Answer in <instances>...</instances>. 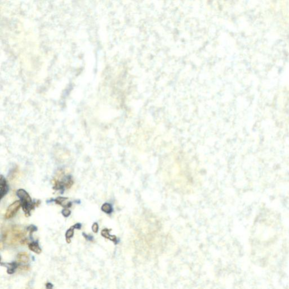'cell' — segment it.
I'll use <instances>...</instances> for the list:
<instances>
[{
  "label": "cell",
  "mask_w": 289,
  "mask_h": 289,
  "mask_svg": "<svg viewBox=\"0 0 289 289\" xmlns=\"http://www.w3.org/2000/svg\"><path fill=\"white\" fill-rule=\"evenodd\" d=\"M25 235L26 232L23 229L18 225H13L2 233L1 242H7L12 245L24 244L27 241Z\"/></svg>",
  "instance_id": "obj_1"
},
{
  "label": "cell",
  "mask_w": 289,
  "mask_h": 289,
  "mask_svg": "<svg viewBox=\"0 0 289 289\" xmlns=\"http://www.w3.org/2000/svg\"><path fill=\"white\" fill-rule=\"evenodd\" d=\"M17 195L21 202L23 210L26 216L28 217L31 215V211L36 207V203H33L31 197L26 191L23 189H20L17 191Z\"/></svg>",
  "instance_id": "obj_2"
},
{
  "label": "cell",
  "mask_w": 289,
  "mask_h": 289,
  "mask_svg": "<svg viewBox=\"0 0 289 289\" xmlns=\"http://www.w3.org/2000/svg\"><path fill=\"white\" fill-rule=\"evenodd\" d=\"M60 175L59 179L56 178L54 180V189L56 190H60L63 191L65 188L70 189L74 181L71 176H65L63 173L62 177H61Z\"/></svg>",
  "instance_id": "obj_3"
},
{
  "label": "cell",
  "mask_w": 289,
  "mask_h": 289,
  "mask_svg": "<svg viewBox=\"0 0 289 289\" xmlns=\"http://www.w3.org/2000/svg\"><path fill=\"white\" fill-rule=\"evenodd\" d=\"M21 206H22L21 200H16L14 202L12 203L6 210L5 218L6 219H9L13 218L17 213Z\"/></svg>",
  "instance_id": "obj_4"
},
{
  "label": "cell",
  "mask_w": 289,
  "mask_h": 289,
  "mask_svg": "<svg viewBox=\"0 0 289 289\" xmlns=\"http://www.w3.org/2000/svg\"><path fill=\"white\" fill-rule=\"evenodd\" d=\"M9 190V187L6 179L2 175L1 176L0 179V199L2 200L3 197L6 195Z\"/></svg>",
  "instance_id": "obj_5"
},
{
  "label": "cell",
  "mask_w": 289,
  "mask_h": 289,
  "mask_svg": "<svg viewBox=\"0 0 289 289\" xmlns=\"http://www.w3.org/2000/svg\"><path fill=\"white\" fill-rule=\"evenodd\" d=\"M57 205H60L64 208H70L72 206V203L69 200L68 198L59 197L54 200Z\"/></svg>",
  "instance_id": "obj_6"
},
{
  "label": "cell",
  "mask_w": 289,
  "mask_h": 289,
  "mask_svg": "<svg viewBox=\"0 0 289 289\" xmlns=\"http://www.w3.org/2000/svg\"><path fill=\"white\" fill-rule=\"evenodd\" d=\"M110 231L111 229H108L107 228L102 230L101 233L102 236L104 237L105 238H107L109 239V240H110L111 241L114 242L115 244H116L117 243V238H116V236H115V235H111L110 234Z\"/></svg>",
  "instance_id": "obj_7"
},
{
  "label": "cell",
  "mask_w": 289,
  "mask_h": 289,
  "mask_svg": "<svg viewBox=\"0 0 289 289\" xmlns=\"http://www.w3.org/2000/svg\"><path fill=\"white\" fill-rule=\"evenodd\" d=\"M17 260L18 262L26 264L30 261V256L27 253L21 252L17 255Z\"/></svg>",
  "instance_id": "obj_8"
},
{
  "label": "cell",
  "mask_w": 289,
  "mask_h": 289,
  "mask_svg": "<svg viewBox=\"0 0 289 289\" xmlns=\"http://www.w3.org/2000/svg\"><path fill=\"white\" fill-rule=\"evenodd\" d=\"M28 248L30 250L33 251V253L40 254L41 253V248L40 247L37 242H32L28 244Z\"/></svg>",
  "instance_id": "obj_9"
},
{
  "label": "cell",
  "mask_w": 289,
  "mask_h": 289,
  "mask_svg": "<svg viewBox=\"0 0 289 289\" xmlns=\"http://www.w3.org/2000/svg\"><path fill=\"white\" fill-rule=\"evenodd\" d=\"M75 229V228L74 226H72L70 229L67 230V232H66L65 236H66V242L68 243H71V238L72 237H73V236H74Z\"/></svg>",
  "instance_id": "obj_10"
},
{
  "label": "cell",
  "mask_w": 289,
  "mask_h": 289,
  "mask_svg": "<svg viewBox=\"0 0 289 289\" xmlns=\"http://www.w3.org/2000/svg\"><path fill=\"white\" fill-rule=\"evenodd\" d=\"M101 210L104 213L108 214H110L113 211V207L110 203H105L102 206Z\"/></svg>",
  "instance_id": "obj_11"
},
{
  "label": "cell",
  "mask_w": 289,
  "mask_h": 289,
  "mask_svg": "<svg viewBox=\"0 0 289 289\" xmlns=\"http://www.w3.org/2000/svg\"><path fill=\"white\" fill-rule=\"evenodd\" d=\"M7 273L12 274L14 273L15 269L18 267V264L17 263H12L7 264Z\"/></svg>",
  "instance_id": "obj_12"
},
{
  "label": "cell",
  "mask_w": 289,
  "mask_h": 289,
  "mask_svg": "<svg viewBox=\"0 0 289 289\" xmlns=\"http://www.w3.org/2000/svg\"><path fill=\"white\" fill-rule=\"evenodd\" d=\"M62 214L63 216L65 218H68L69 216H70V215H71V211L69 210L67 208H65V209H63L62 211Z\"/></svg>",
  "instance_id": "obj_13"
},
{
  "label": "cell",
  "mask_w": 289,
  "mask_h": 289,
  "mask_svg": "<svg viewBox=\"0 0 289 289\" xmlns=\"http://www.w3.org/2000/svg\"><path fill=\"white\" fill-rule=\"evenodd\" d=\"M92 229L93 232L95 233H97L99 232V225L98 223H94L92 225Z\"/></svg>",
  "instance_id": "obj_14"
},
{
  "label": "cell",
  "mask_w": 289,
  "mask_h": 289,
  "mask_svg": "<svg viewBox=\"0 0 289 289\" xmlns=\"http://www.w3.org/2000/svg\"><path fill=\"white\" fill-rule=\"evenodd\" d=\"M27 230L28 231H30V234L31 237V234H32V233L33 232H35L37 230V228L36 227H35L34 225H30V227H28L27 228Z\"/></svg>",
  "instance_id": "obj_15"
},
{
  "label": "cell",
  "mask_w": 289,
  "mask_h": 289,
  "mask_svg": "<svg viewBox=\"0 0 289 289\" xmlns=\"http://www.w3.org/2000/svg\"><path fill=\"white\" fill-rule=\"evenodd\" d=\"M83 234L84 237L85 238V239H86L87 240H88V241H93V238L92 236L87 235V234H85V233H83Z\"/></svg>",
  "instance_id": "obj_16"
},
{
  "label": "cell",
  "mask_w": 289,
  "mask_h": 289,
  "mask_svg": "<svg viewBox=\"0 0 289 289\" xmlns=\"http://www.w3.org/2000/svg\"><path fill=\"white\" fill-rule=\"evenodd\" d=\"M74 226L75 228L77 229H80L82 227V225H81L80 223L76 224Z\"/></svg>",
  "instance_id": "obj_17"
},
{
  "label": "cell",
  "mask_w": 289,
  "mask_h": 289,
  "mask_svg": "<svg viewBox=\"0 0 289 289\" xmlns=\"http://www.w3.org/2000/svg\"><path fill=\"white\" fill-rule=\"evenodd\" d=\"M45 286H46V288L48 289H52V288L53 287V285H52V284H51V283H49V282L46 283V284L45 285Z\"/></svg>",
  "instance_id": "obj_18"
}]
</instances>
